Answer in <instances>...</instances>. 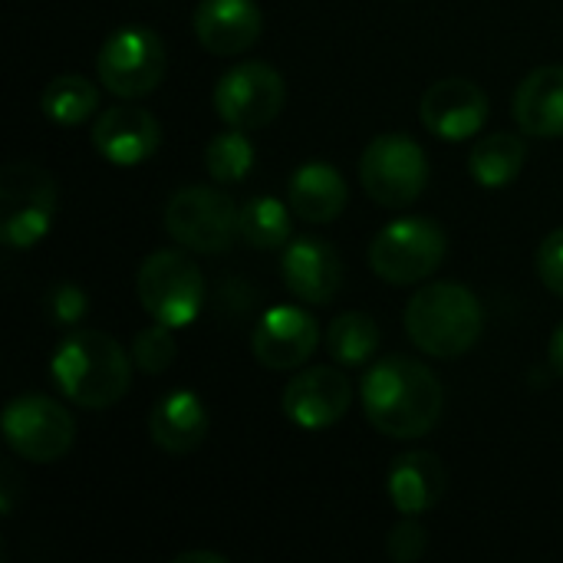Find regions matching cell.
<instances>
[{
    "label": "cell",
    "instance_id": "cell-19",
    "mask_svg": "<svg viewBox=\"0 0 563 563\" xmlns=\"http://www.w3.org/2000/svg\"><path fill=\"white\" fill-rule=\"evenodd\" d=\"M208 426L211 419L205 402L188 389H175L162 396L148 412V439L168 455L195 452L208 439Z\"/></svg>",
    "mask_w": 563,
    "mask_h": 563
},
{
    "label": "cell",
    "instance_id": "cell-31",
    "mask_svg": "<svg viewBox=\"0 0 563 563\" xmlns=\"http://www.w3.org/2000/svg\"><path fill=\"white\" fill-rule=\"evenodd\" d=\"M175 563H228V558L214 554V551H185L175 558Z\"/></svg>",
    "mask_w": 563,
    "mask_h": 563
},
{
    "label": "cell",
    "instance_id": "cell-5",
    "mask_svg": "<svg viewBox=\"0 0 563 563\" xmlns=\"http://www.w3.org/2000/svg\"><path fill=\"white\" fill-rule=\"evenodd\" d=\"M449 254V238L432 218H402L369 244V267L383 284L412 287L432 277Z\"/></svg>",
    "mask_w": 563,
    "mask_h": 563
},
{
    "label": "cell",
    "instance_id": "cell-15",
    "mask_svg": "<svg viewBox=\"0 0 563 563\" xmlns=\"http://www.w3.org/2000/svg\"><path fill=\"white\" fill-rule=\"evenodd\" d=\"M317 343H320V327L300 307H274V310H267L261 317L254 336H251L254 360L261 366L274 369V373L303 366L313 356Z\"/></svg>",
    "mask_w": 563,
    "mask_h": 563
},
{
    "label": "cell",
    "instance_id": "cell-6",
    "mask_svg": "<svg viewBox=\"0 0 563 563\" xmlns=\"http://www.w3.org/2000/svg\"><path fill=\"white\" fill-rule=\"evenodd\" d=\"M360 181L383 208H409L429 185V158L412 135H376L360 155Z\"/></svg>",
    "mask_w": 563,
    "mask_h": 563
},
{
    "label": "cell",
    "instance_id": "cell-7",
    "mask_svg": "<svg viewBox=\"0 0 563 563\" xmlns=\"http://www.w3.org/2000/svg\"><path fill=\"white\" fill-rule=\"evenodd\" d=\"M241 208L211 185H188L178 188L165 205V231L172 241L195 254H224L238 231Z\"/></svg>",
    "mask_w": 563,
    "mask_h": 563
},
{
    "label": "cell",
    "instance_id": "cell-13",
    "mask_svg": "<svg viewBox=\"0 0 563 563\" xmlns=\"http://www.w3.org/2000/svg\"><path fill=\"white\" fill-rule=\"evenodd\" d=\"M488 109L492 106H488L485 89L459 76L432 82L419 102L422 125L445 142H465L478 135L482 125L488 122Z\"/></svg>",
    "mask_w": 563,
    "mask_h": 563
},
{
    "label": "cell",
    "instance_id": "cell-17",
    "mask_svg": "<svg viewBox=\"0 0 563 563\" xmlns=\"http://www.w3.org/2000/svg\"><path fill=\"white\" fill-rule=\"evenodd\" d=\"M264 16L254 0H201L195 10V36L214 56H238L257 43Z\"/></svg>",
    "mask_w": 563,
    "mask_h": 563
},
{
    "label": "cell",
    "instance_id": "cell-9",
    "mask_svg": "<svg viewBox=\"0 0 563 563\" xmlns=\"http://www.w3.org/2000/svg\"><path fill=\"white\" fill-rule=\"evenodd\" d=\"M0 241L13 251L40 244L56 214V181L30 162L7 165L0 175Z\"/></svg>",
    "mask_w": 563,
    "mask_h": 563
},
{
    "label": "cell",
    "instance_id": "cell-29",
    "mask_svg": "<svg viewBox=\"0 0 563 563\" xmlns=\"http://www.w3.org/2000/svg\"><path fill=\"white\" fill-rule=\"evenodd\" d=\"M538 274L541 284L563 300V228L551 231L538 247Z\"/></svg>",
    "mask_w": 563,
    "mask_h": 563
},
{
    "label": "cell",
    "instance_id": "cell-14",
    "mask_svg": "<svg viewBox=\"0 0 563 563\" xmlns=\"http://www.w3.org/2000/svg\"><path fill=\"white\" fill-rule=\"evenodd\" d=\"M162 145V125L148 109L112 106L92 122V148L119 168H135L148 162Z\"/></svg>",
    "mask_w": 563,
    "mask_h": 563
},
{
    "label": "cell",
    "instance_id": "cell-28",
    "mask_svg": "<svg viewBox=\"0 0 563 563\" xmlns=\"http://www.w3.org/2000/svg\"><path fill=\"white\" fill-rule=\"evenodd\" d=\"M426 548H429V534L416 518L399 521L386 538V554L393 563H416L419 558H426Z\"/></svg>",
    "mask_w": 563,
    "mask_h": 563
},
{
    "label": "cell",
    "instance_id": "cell-1",
    "mask_svg": "<svg viewBox=\"0 0 563 563\" xmlns=\"http://www.w3.org/2000/svg\"><path fill=\"white\" fill-rule=\"evenodd\" d=\"M360 396L369 426L402 442L429 435L445 409L439 376L412 356H386L369 366Z\"/></svg>",
    "mask_w": 563,
    "mask_h": 563
},
{
    "label": "cell",
    "instance_id": "cell-11",
    "mask_svg": "<svg viewBox=\"0 0 563 563\" xmlns=\"http://www.w3.org/2000/svg\"><path fill=\"white\" fill-rule=\"evenodd\" d=\"M287 102L284 76L267 63H238L214 86V112L228 129L254 132L271 125Z\"/></svg>",
    "mask_w": 563,
    "mask_h": 563
},
{
    "label": "cell",
    "instance_id": "cell-12",
    "mask_svg": "<svg viewBox=\"0 0 563 563\" xmlns=\"http://www.w3.org/2000/svg\"><path fill=\"white\" fill-rule=\"evenodd\" d=\"M350 402H353L350 379L330 366H317V369L294 376L280 396L284 416L303 432L333 429L350 412Z\"/></svg>",
    "mask_w": 563,
    "mask_h": 563
},
{
    "label": "cell",
    "instance_id": "cell-2",
    "mask_svg": "<svg viewBox=\"0 0 563 563\" xmlns=\"http://www.w3.org/2000/svg\"><path fill=\"white\" fill-rule=\"evenodd\" d=\"M56 389L86 412L112 409L132 386V356L99 330H73L53 353Z\"/></svg>",
    "mask_w": 563,
    "mask_h": 563
},
{
    "label": "cell",
    "instance_id": "cell-30",
    "mask_svg": "<svg viewBox=\"0 0 563 563\" xmlns=\"http://www.w3.org/2000/svg\"><path fill=\"white\" fill-rule=\"evenodd\" d=\"M86 310H89V300L76 284H59L49 294V313L59 327H76L86 317Z\"/></svg>",
    "mask_w": 563,
    "mask_h": 563
},
{
    "label": "cell",
    "instance_id": "cell-23",
    "mask_svg": "<svg viewBox=\"0 0 563 563\" xmlns=\"http://www.w3.org/2000/svg\"><path fill=\"white\" fill-rule=\"evenodd\" d=\"M40 109L49 122L56 125H79L99 109V89L76 73H63L46 82L40 96Z\"/></svg>",
    "mask_w": 563,
    "mask_h": 563
},
{
    "label": "cell",
    "instance_id": "cell-10",
    "mask_svg": "<svg viewBox=\"0 0 563 563\" xmlns=\"http://www.w3.org/2000/svg\"><path fill=\"white\" fill-rule=\"evenodd\" d=\"M0 432L13 455L30 465H53L73 449L76 422L69 409L49 396H16L0 416Z\"/></svg>",
    "mask_w": 563,
    "mask_h": 563
},
{
    "label": "cell",
    "instance_id": "cell-4",
    "mask_svg": "<svg viewBox=\"0 0 563 563\" xmlns=\"http://www.w3.org/2000/svg\"><path fill=\"white\" fill-rule=\"evenodd\" d=\"M142 310L172 330L191 327L205 307V277L185 251H155L135 274Z\"/></svg>",
    "mask_w": 563,
    "mask_h": 563
},
{
    "label": "cell",
    "instance_id": "cell-22",
    "mask_svg": "<svg viewBox=\"0 0 563 563\" xmlns=\"http://www.w3.org/2000/svg\"><path fill=\"white\" fill-rule=\"evenodd\" d=\"M528 162V142L515 132H498L482 142H475L468 155L472 178L485 188H501L511 185Z\"/></svg>",
    "mask_w": 563,
    "mask_h": 563
},
{
    "label": "cell",
    "instance_id": "cell-18",
    "mask_svg": "<svg viewBox=\"0 0 563 563\" xmlns=\"http://www.w3.org/2000/svg\"><path fill=\"white\" fill-rule=\"evenodd\" d=\"M386 488H389V501L402 518H422L445 498L449 472L442 459L432 452H406L393 462Z\"/></svg>",
    "mask_w": 563,
    "mask_h": 563
},
{
    "label": "cell",
    "instance_id": "cell-20",
    "mask_svg": "<svg viewBox=\"0 0 563 563\" xmlns=\"http://www.w3.org/2000/svg\"><path fill=\"white\" fill-rule=\"evenodd\" d=\"M515 122L531 139L563 135V66H538L515 92Z\"/></svg>",
    "mask_w": 563,
    "mask_h": 563
},
{
    "label": "cell",
    "instance_id": "cell-21",
    "mask_svg": "<svg viewBox=\"0 0 563 563\" xmlns=\"http://www.w3.org/2000/svg\"><path fill=\"white\" fill-rule=\"evenodd\" d=\"M350 201L346 178L330 162H303L287 185V205L300 221L330 224L343 214Z\"/></svg>",
    "mask_w": 563,
    "mask_h": 563
},
{
    "label": "cell",
    "instance_id": "cell-26",
    "mask_svg": "<svg viewBox=\"0 0 563 563\" xmlns=\"http://www.w3.org/2000/svg\"><path fill=\"white\" fill-rule=\"evenodd\" d=\"M254 145L241 129H231L224 135H214L205 148V168L214 181L221 185H234L244 181L254 168Z\"/></svg>",
    "mask_w": 563,
    "mask_h": 563
},
{
    "label": "cell",
    "instance_id": "cell-8",
    "mask_svg": "<svg viewBox=\"0 0 563 563\" xmlns=\"http://www.w3.org/2000/svg\"><path fill=\"white\" fill-rule=\"evenodd\" d=\"M165 43L148 26H122L106 36L96 53V73L106 92L119 99H142L165 79Z\"/></svg>",
    "mask_w": 563,
    "mask_h": 563
},
{
    "label": "cell",
    "instance_id": "cell-24",
    "mask_svg": "<svg viewBox=\"0 0 563 563\" xmlns=\"http://www.w3.org/2000/svg\"><path fill=\"white\" fill-rule=\"evenodd\" d=\"M290 214L294 208L277 201V198H247L238 214V231L241 238L257 247V251H274L290 241Z\"/></svg>",
    "mask_w": 563,
    "mask_h": 563
},
{
    "label": "cell",
    "instance_id": "cell-32",
    "mask_svg": "<svg viewBox=\"0 0 563 563\" xmlns=\"http://www.w3.org/2000/svg\"><path fill=\"white\" fill-rule=\"evenodd\" d=\"M551 366H554V373L563 379V320L561 327L554 330V336H551Z\"/></svg>",
    "mask_w": 563,
    "mask_h": 563
},
{
    "label": "cell",
    "instance_id": "cell-3",
    "mask_svg": "<svg viewBox=\"0 0 563 563\" xmlns=\"http://www.w3.org/2000/svg\"><path fill=\"white\" fill-rule=\"evenodd\" d=\"M482 330L485 310L462 284H429L406 307L409 340L435 360L465 356L482 340Z\"/></svg>",
    "mask_w": 563,
    "mask_h": 563
},
{
    "label": "cell",
    "instance_id": "cell-16",
    "mask_svg": "<svg viewBox=\"0 0 563 563\" xmlns=\"http://www.w3.org/2000/svg\"><path fill=\"white\" fill-rule=\"evenodd\" d=\"M287 290L303 303H330L343 287V261L323 238H297L280 261Z\"/></svg>",
    "mask_w": 563,
    "mask_h": 563
},
{
    "label": "cell",
    "instance_id": "cell-25",
    "mask_svg": "<svg viewBox=\"0 0 563 563\" xmlns=\"http://www.w3.org/2000/svg\"><path fill=\"white\" fill-rule=\"evenodd\" d=\"M327 350L343 366H366L379 350V327L366 313H340L327 330Z\"/></svg>",
    "mask_w": 563,
    "mask_h": 563
},
{
    "label": "cell",
    "instance_id": "cell-27",
    "mask_svg": "<svg viewBox=\"0 0 563 563\" xmlns=\"http://www.w3.org/2000/svg\"><path fill=\"white\" fill-rule=\"evenodd\" d=\"M175 356H178V343L172 336V327H165V323H155L152 320V327L139 330L135 340H132V363L142 373H148V376L168 373L172 363H175Z\"/></svg>",
    "mask_w": 563,
    "mask_h": 563
}]
</instances>
